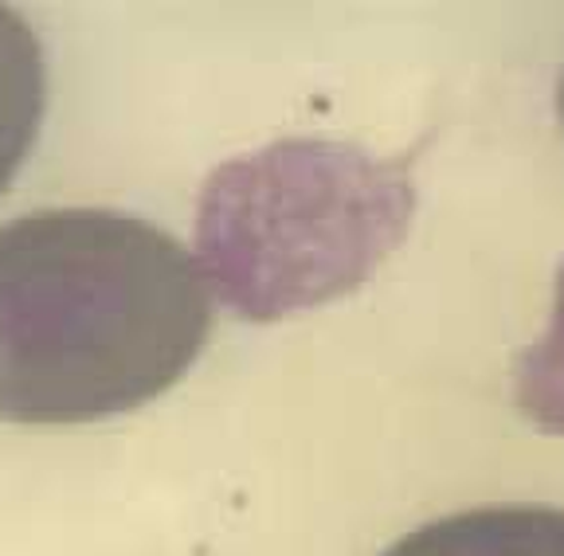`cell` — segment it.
<instances>
[{"label":"cell","instance_id":"277c9868","mask_svg":"<svg viewBox=\"0 0 564 556\" xmlns=\"http://www.w3.org/2000/svg\"><path fill=\"white\" fill-rule=\"evenodd\" d=\"M47 115V63L35 28L0 4V196L32 153Z\"/></svg>","mask_w":564,"mask_h":556},{"label":"cell","instance_id":"3957f363","mask_svg":"<svg viewBox=\"0 0 564 556\" xmlns=\"http://www.w3.org/2000/svg\"><path fill=\"white\" fill-rule=\"evenodd\" d=\"M380 556H564V510L482 505L435 517Z\"/></svg>","mask_w":564,"mask_h":556},{"label":"cell","instance_id":"8992f818","mask_svg":"<svg viewBox=\"0 0 564 556\" xmlns=\"http://www.w3.org/2000/svg\"><path fill=\"white\" fill-rule=\"evenodd\" d=\"M556 115H561V126H564V75H561V87H556Z\"/></svg>","mask_w":564,"mask_h":556},{"label":"cell","instance_id":"6da1fadb","mask_svg":"<svg viewBox=\"0 0 564 556\" xmlns=\"http://www.w3.org/2000/svg\"><path fill=\"white\" fill-rule=\"evenodd\" d=\"M212 334V286L165 228L115 208L0 224V419L70 427L165 396Z\"/></svg>","mask_w":564,"mask_h":556},{"label":"cell","instance_id":"5b68a950","mask_svg":"<svg viewBox=\"0 0 564 556\" xmlns=\"http://www.w3.org/2000/svg\"><path fill=\"white\" fill-rule=\"evenodd\" d=\"M513 404L545 435H564V259L553 283V314L538 341L518 357Z\"/></svg>","mask_w":564,"mask_h":556},{"label":"cell","instance_id":"7a4b0ae2","mask_svg":"<svg viewBox=\"0 0 564 556\" xmlns=\"http://www.w3.org/2000/svg\"><path fill=\"white\" fill-rule=\"evenodd\" d=\"M412 216L404 165L352 142L291 138L212 173L196 212V263L236 318L279 321L372 279Z\"/></svg>","mask_w":564,"mask_h":556}]
</instances>
